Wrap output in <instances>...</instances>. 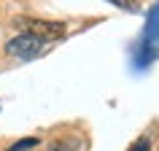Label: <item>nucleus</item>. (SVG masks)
<instances>
[{"instance_id":"1","label":"nucleus","mask_w":159,"mask_h":151,"mask_svg":"<svg viewBox=\"0 0 159 151\" xmlns=\"http://www.w3.org/2000/svg\"><path fill=\"white\" fill-rule=\"evenodd\" d=\"M27 33L35 35L38 41H57L65 35V25L62 22H46V19H27L25 22Z\"/></svg>"},{"instance_id":"3","label":"nucleus","mask_w":159,"mask_h":151,"mask_svg":"<svg viewBox=\"0 0 159 151\" xmlns=\"http://www.w3.org/2000/svg\"><path fill=\"white\" fill-rule=\"evenodd\" d=\"M78 146L81 143L75 140V138H67V140H54L49 146V151H78Z\"/></svg>"},{"instance_id":"5","label":"nucleus","mask_w":159,"mask_h":151,"mask_svg":"<svg viewBox=\"0 0 159 151\" xmlns=\"http://www.w3.org/2000/svg\"><path fill=\"white\" fill-rule=\"evenodd\" d=\"M129 151H148V140H138Z\"/></svg>"},{"instance_id":"2","label":"nucleus","mask_w":159,"mask_h":151,"mask_svg":"<svg viewBox=\"0 0 159 151\" xmlns=\"http://www.w3.org/2000/svg\"><path fill=\"white\" fill-rule=\"evenodd\" d=\"M6 51H8L11 57H22V59H27V57H35V54L41 51V41H38L35 35L25 33V35H16L14 41L6 43Z\"/></svg>"},{"instance_id":"4","label":"nucleus","mask_w":159,"mask_h":151,"mask_svg":"<svg viewBox=\"0 0 159 151\" xmlns=\"http://www.w3.org/2000/svg\"><path fill=\"white\" fill-rule=\"evenodd\" d=\"M35 143H38L35 138H25V140H19L16 146H11V151H25V149H33Z\"/></svg>"}]
</instances>
